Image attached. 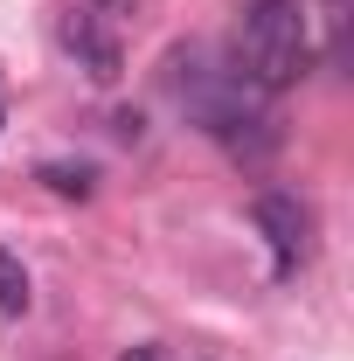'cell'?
<instances>
[{
    "label": "cell",
    "mask_w": 354,
    "mask_h": 361,
    "mask_svg": "<svg viewBox=\"0 0 354 361\" xmlns=\"http://www.w3.org/2000/svg\"><path fill=\"white\" fill-rule=\"evenodd\" d=\"M0 313H28V271L7 250H0Z\"/></svg>",
    "instance_id": "277c9868"
},
{
    "label": "cell",
    "mask_w": 354,
    "mask_h": 361,
    "mask_svg": "<svg viewBox=\"0 0 354 361\" xmlns=\"http://www.w3.org/2000/svg\"><path fill=\"white\" fill-rule=\"evenodd\" d=\"M250 223L264 229V243L278 250V278H292V271L312 257V216L299 195H278V188H264L257 202H250Z\"/></svg>",
    "instance_id": "3957f363"
},
{
    "label": "cell",
    "mask_w": 354,
    "mask_h": 361,
    "mask_svg": "<svg viewBox=\"0 0 354 361\" xmlns=\"http://www.w3.org/2000/svg\"><path fill=\"white\" fill-rule=\"evenodd\" d=\"M236 56L250 70L257 90H285L306 77L312 63V28H306V0H257L243 14V35H236Z\"/></svg>",
    "instance_id": "6da1fadb"
},
{
    "label": "cell",
    "mask_w": 354,
    "mask_h": 361,
    "mask_svg": "<svg viewBox=\"0 0 354 361\" xmlns=\"http://www.w3.org/2000/svg\"><path fill=\"white\" fill-rule=\"evenodd\" d=\"M118 361H167V355H160V348H126Z\"/></svg>",
    "instance_id": "8992f818"
},
{
    "label": "cell",
    "mask_w": 354,
    "mask_h": 361,
    "mask_svg": "<svg viewBox=\"0 0 354 361\" xmlns=\"http://www.w3.org/2000/svg\"><path fill=\"white\" fill-rule=\"evenodd\" d=\"M0 126H7V104H0Z\"/></svg>",
    "instance_id": "52a82bcc"
},
{
    "label": "cell",
    "mask_w": 354,
    "mask_h": 361,
    "mask_svg": "<svg viewBox=\"0 0 354 361\" xmlns=\"http://www.w3.org/2000/svg\"><path fill=\"white\" fill-rule=\"evenodd\" d=\"M139 0H70V14H63V49L77 56V70H84L90 84H118V70H126V35H133V14Z\"/></svg>",
    "instance_id": "7a4b0ae2"
},
{
    "label": "cell",
    "mask_w": 354,
    "mask_h": 361,
    "mask_svg": "<svg viewBox=\"0 0 354 361\" xmlns=\"http://www.w3.org/2000/svg\"><path fill=\"white\" fill-rule=\"evenodd\" d=\"M42 180L56 188V195H77V202H84L97 174H90V167H70V160H49V167H42Z\"/></svg>",
    "instance_id": "5b68a950"
}]
</instances>
